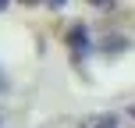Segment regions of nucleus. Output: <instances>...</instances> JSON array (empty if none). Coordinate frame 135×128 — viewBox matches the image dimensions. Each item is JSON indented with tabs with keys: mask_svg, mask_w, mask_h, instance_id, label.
<instances>
[{
	"mask_svg": "<svg viewBox=\"0 0 135 128\" xmlns=\"http://www.w3.org/2000/svg\"><path fill=\"white\" fill-rule=\"evenodd\" d=\"M82 128H117V117L114 114H100V117H85Z\"/></svg>",
	"mask_w": 135,
	"mask_h": 128,
	"instance_id": "obj_2",
	"label": "nucleus"
},
{
	"mask_svg": "<svg viewBox=\"0 0 135 128\" xmlns=\"http://www.w3.org/2000/svg\"><path fill=\"white\" fill-rule=\"evenodd\" d=\"M4 7H7V0H0V11H4Z\"/></svg>",
	"mask_w": 135,
	"mask_h": 128,
	"instance_id": "obj_6",
	"label": "nucleus"
},
{
	"mask_svg": "<svg viewBox=\"0 0 135 128\" xmlns=\"http://www.w3.org/2000/svg\"><path fill=\"white\" fill-rule=\"evenodd\" d=\"M132 117H135V107H132Z\"/></svg>",
	"mask_w": 135,
	"mask_h": 128,
	"instance_id": "obj_7",
	"label": "nucleus"
},
{
	"mask_svg": "<svg viewBox=\"0 0 135 128\" xmlns=\"http://www.w3.org/2000/svg\"><path fill=\"white\" fill-rule=\"evenodd\" d=\"M89 4H93V7L96 4H100V7H110V0H89Z\"/></svg>",
	"mask_w": 135,
	"mask_h": 128,
	"instance_id": "obj_3",
	"label": "nucleus"
},
{
	"mask_svg": "<svg viewBox=\"0 0 135 128\" xmlns=\"http://www.w3.org/2000/svg\"><path fill=\"white\" fill-rule=\"evenodd\" d=\"M46 4H50V7H61V4H64V0H46Z\"/></svg>",
	"mask_w": 135,
	"mask_h": 128,
	"instance_id": "obj_4",
	"label": "nucleus"
},
{
	"mask_svg": "<svg viewBox=\"0 0 135 128\" xmlns=\"http://www.w3.org/2000/svg\"><path fill=\"white\" fill-rule=\"evenodd\" d=\"M68 39H71V46H75V57H82V54H85V50H89V39H85V29H78V25H75Z\"/></svg>",
	"mask_w": 135,
	"mask_h": 128,
	"instance_id": "obj_1",
	"label": "nucleus"
},
{
	"mask_svg": "<svg viewBox=\"0 0 135 128\" xmlns=\"http://www.w3.org/2000/svg\"><path fill=\"white\" fill-rule=\"evenodd\" d=\"M21 4H39V0H21Z\"/></svg>",
	"mask_w": 135,
	"mask_h": 128,
	"instance_id": "obj_5",
	"label": "nucleus"
}]
</instances>
